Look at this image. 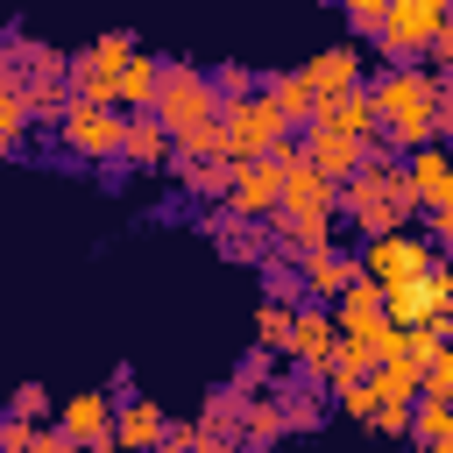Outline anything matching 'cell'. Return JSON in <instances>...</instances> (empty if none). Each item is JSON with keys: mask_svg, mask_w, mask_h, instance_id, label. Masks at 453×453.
I'll return each instance as SVG.
<instances>
[{"mask_svg": "<svg viewBox=\"0 0 453 453\" xmlns=\"http://www.w3.org/2000/svg\"><path fill=\"white\" fill-rule=\"evenodd\" d=\"M354 269H361V283H375V290H396V283H418V276H432L439 269V248L425 241V234H375V241H361V255H354Z\"/></svg>", "mask_w": 453, "mask_h": 453, "instance_id": "6", "label": "cell"}, {"mask_svg": "<svg viewBox=\"0 0 453 453\" xmlns=\"http://www.w3.org/2000/svg\"><path fill=\"white\" fill-rule=\"evenodd\" d=\"M276 191H283V177H276V163H269V156H255V163H234L226 212H234V219H255V226H269V212H276Z\"/></svg>", "mask_w": 453, "mask_h": 453, "instance_id": "13", "label": "cell"}, {"mask_svg": "<svg viewBox=\"0 0 453 453\" xmlns=\"http://www.w3.org/2000/svg\"><path fill=\"white\" fill-rule=\"evenodd\" d=\"M28 134V106H21V92L14 85H0V156H14V142Z\"/></svg>", "mask_w": 453, "mask_h": 453, "instance_id": "35", "label": "cell"}, {"mask_svg": "<svg viewBox=\"0 0 453 453\" xmlns=\"http://www.w3.org/2000/svg\"><path fill=\"white\" fill-rule=\"evenodd\" d=\"M347 28L354 35H375L382 28V0H347Z\"/></svg>", "mask_w": 453, "mask_h": 453, "instance_id": "37", "label": "cell"}, {"mask_svg": "<svg viewBox=\"0 0 453 453\" xmlns=\"http://www.w3.org/2000/svg\"><path fill=\"white\" fill-rule=\"evenodd\" d=\"M290 311H297V304H269V297H262V311H255V347L276 354V361H283V347H290Z\"/></svg>", "mask_w": 453, "mask_h": 453, "instance_id": "30", "label": "cell"}, {"mask_svg": "<svg viewBox=\"0 0 453 453\" xmlns=\"http://www.w3.org/2000/svg\"><path fill=\"white\" fill-rule=\"evenodd\" d=\"M149 120H156L170 142H177V134H191V127H212V120H219V99H212V78H205V64L163 57V78H156Z\"/></svg>", "mask_w": 453, "mask_h": 453, "instance_id": "3", "label": "cell"}, {"mask_svg": "<svg viewBox=\"0 0 453 453\" xmlns=\"http://www.w3.org/2000/svg\"><path fill=\"white\" fill-rule=\"evenodd\" d=\"M205 234H212V248H219L226 262H262V255H269V226L234 219L226 205H212V212H205Z\"/></svg>", "mask_w": 453, "mask_h": 453, "instance_id": "20", "label": "cell"}, {"mask_svg": "<svg viewBox=\"0 0 453 453\" xmlns=\"http://www.w3.org/2000/svg\"><path fill=\"white\" fill-rule=\"evenodd\" d=\"M156 453H205V439H198L191 425H177V418H170V432L156 439Z\"/></svg>", "mask_w": 453, "mask_h": 453, "instance_id": "38", "label": "cell"}, {"mask_svg": "<svg viewBox=\"0 0 453 453\" xmlns=\"http://www.w3.org/2000/svg\"><path fill=\"white\" fill-rule=\"evenodd\" d=\"M255 92L269 99V113H276L290 134L311 120V92H304V78H297V71H262V78H255Z\"/></svg>", "mask_w": 453, "mask_h": 453, "instance_id": "23", "label": "cell"}, {"mask_svg": "<svg viewBox=\"0 0 453 453\" xmlns=\"http://www.w3.org/2000/svg\"><path fill=\"white\" fill-rule=\"evenodd\" d=\"M205 78H212V99H219V106H234V99H248V92H255V71H248V64H234V57H226V64H212Z\"/></svg>", "mask_w": 453, "mask_h": 453, "instance_id": "33", "label": "cell"}, {"mask_svg": "<svg viewBox=\"0 0 453 453\" xmlns=\"http://www.w3.org/2000/svg\"><path fill=\"white\" fill-rule=\"evenodd\" d=\"M347 283H361V269H354V255H340V248L297 262V290H304V304H326V311H333V297H340Z\"/></svg>", "mask_w": 453, "mask_h": 453, "instance_id": "18", "label": "cell"}, {"mask_svg": "<svg viewBox=\"0 0 453 453\" xmlns=\"http://www.w3.org/2000/svg\"><path fill=\"white\" fill-rule=\"evenodd\" d=\"M241 411H248V396H241L234 382H219V389L205 396V411L191 418V432L205 439V453H241Z\"/></svg>", "mask_w": 453, "mask_h": 453, "instance_id": "16", "label": "cell"}, {"mask_svg": "<svg viewBox=\"0 0 453 453\" xmlns=\"http://www.w3.org/2000/svg\"><path fill=\"white\" fill-rule=\"evenodd\" d=\"M333 333H382V290L375 283H347L333 297Z\"/></svg>", "mask_w": 453, "mask_h": 453, "instance_id": "24", "label": "cell"}, {"mask_svg": "<svg viewBox=\"0 0 453 453\" xmlns=\"http://www.w3.org/2000/svg\"><path fill=\"white\" fill-rule=\"evenodd\" d=\"M333 219H347L361 241H375V234H403V226L418 219V205H411V184H403V170H396V156H389L382 142H368L361 170L340 184V205H333Z\"/></svg>", "mask_w": 453, "mask_h": 453, "instance_id": "2", "label": "cell"}, {"mask_svg": "<svg viewBox=\"0 0 453 453\" xmlns=\"http://www.w3.org/2000/svg\"><path fill=\"white\" fill-rule=\"evenodd\" d=\"M297 156H304L326 184H347V177L361 170V156H368V149H361V142H347V134H333V127H304V134H297Z\"/></svg>", "mask_w": 453, "mask_h": 453, "instance_id": "17", "label": "cell"}, {"mask_svg": "<svg viewBox=\"0 0 453 453\" xmlns=\"http://www.w3.org/2000/svg\"><path fill=\"white\" fill-rule=\"evenodd\" d=\"M226 382H234L241 396H269V389H276V354H262V347H248V354H241V368H234Z\"/></svg>", "mask_w": 453, "mask_h": 453, "instance_id": "31", "label": "cell"}, {"mask_svg": "<svg viewBox=\"0 0 453 453\" xmlns=\"http://www.w3.org/2000/svg\"><path fill=\"white\" fill-rule=\"evenodd\" d=\"M142 42L127 35V28H106V35H92L85 50H64V92H71V106H113V71L134 57Z\"/></svg>", "mask_w": 453, "mask_h": 453, "instance_id": "5", "label": "cell"}, {"mask_svg": "<svg viewBox=\"0 0 453 453\" xmlns=\"http://www.w3.org/2000/svg\"><path fill=\"white\" fill-rule=\"evenodd\" d=\"M50 403H57V396H50L42 382H21V389L7 396V418H21V425H50Z\"/></svg>", "mask_w": 453, "mask_h": 453, "instance_id": "34", "label": "cell"}, {"mask_svg": "<svg viewBox=\"0 0 453 453\" xmlns=\"http://www.w3.org/2000/svg\"><path fill=\"white\" fill-rule=\"evenodd\" d=\"M120 127H127V113H113V106H64L57 142L78 163H113L120 156Z\"/></svg>", "mask_w": 453, "mask_h": 453, "instance_id": "9", "label": "cell"}, {"mask_svg": "<svg viewBox=\"0 0 453 453\" xmlns=\"http://www.w3.org/2000/svg\"><path fill=\"white\" fill-rule=\"evenodd\" d=\"M255 269H262V290H269V304H304V290H297V262H290V255H276V248H269Z\"/></svg>", "mask_w": 453, "mask_h": 453, "instance_id": "29", "label": "cell"}, {"mask_svg": "<svg viewBox=\"0 0 453 453\" xmlns=\"http://www.w3.org/2000/svg\"><path fill=\"white\" fill-rule=\"evenodd\" d=\"M326 396H333V403H340V418H354V425H368V418H375V389H368V382L326 375Z\"/></svg>", "mask_w": 453, "mask_h": 453, "instance_id": "32", "label": "cell"}, {"mask_svg": "<svg viewBox=\"0 0 453 453\" xmlns=\"http://www.w3.org/2000/svg\"><path fill=\"white\" fill-rule=\"evenodd\" d=\"M219 134H226V163H255V156H269L290 127L269 113V99H262V92H248V99L219 106Z\"/></svg>", "mask_w": 453, "mask_h": 453, "instance_id": "8", "label": "cell"}, {"mask_svg": "<svg viewBox=\"0 0 453 453\" xmlns=\"http://www.w3.org/2000/svg\"><path fill=\"white\" fill-rule=\"evenodd\" d=\"M368 425H375L382 439H403V432H411V403H375V418H368Z\"/></svg>", "mask_w": 453, "mask_h": 453, "instance_id": "36", "label": "cell"}, {"mask_svg": "<svg viewBox=\"0 0 453 453\" xmlns=\"http://www.w3.org/2000/svg\"><path fill=\"white\" fill-rule=\"evenodd\" d=\"M446 319H453V276H446V262L432 276H418V283L382 290V326L389 333H446Z\"/></svg>", "mask_w": 453, "mask_h": 453, "instance_id": "7", "label": "cell"}, {"mask_svg": "<svg viewBox=\"0 0 453 453\" xmlns=\"http://www.w3.org/2000/svg\"><path fill=\"white\" fill-rule=\"evenodd\" d=\"M333 340H340V333H333V311H326V304H297V311H290V347H283V361H290L304 382H319L326 361H333Z\"/></svg>", "mask_w": 453, "mask_h": 453, "instance_id": "11", "label": "cell"}, {"mask_svg": "<svg viewBox=\"0 0 453 453\" xmlns=\"http://www.w3.org/2000/svg\"><path fill=\"white\" fill-rule=\"evenodd\" d=\"M403 439H418V453H453V403H411V432Z\"/></svg>", "mask_w": 453, "mask_h": 453, "instance_id": "26", "label": "cell"}, {"mask_svg": "<svg viewBox=\"0 0 453 453\" xmlns=\"http://www.w3.org/2000/svg\"><path fill=\"white\" fill-rule=\"evenodd\" d=\"M28 439H35V425H21V418L0 411V453H28Z\"/></svg>", "mask_w": 453, "mask_h": 453, "instance_id": "39", "label": "cell"}, {"mask_svg": "<svg viewBox=\"0 0 453 453\" xmlns=\"http://www.w3.org/2000/svg\"><path fill=\"white\" fill-rule=\"evenodd\" d=\"M156 78H163V57H156V50H134V57L113 71V113H149Z\"/></svg>", "mask_w": 453, "mask_h": 453, "instance_id": "21", "label": "cell"}, {"mask_svg": "<svg viewBox=\"0 0 453 453\" xmlns=\"http://www.w3.org/2000/svg\"><path fill=\"white\" fill-rule=\"evenodd\" d=\"M361 64H368V50H361V42H326L319 57H304V64H297V78H304V92H311V106H319V99L361 92Z\"/></svg>", "mask_w": 453, "mask_h": 453, "instance_id": "10", "label": "cell"}, {"mask_svg": "<svg viewBox=\"0 0 453 453\" xmlns=\"http://www.w3.org/2000/svg\"><path fill=\"white\" fill-rule=\"evenodd\" d=\"M113 411H120V396H113V389H85V396H64V403H57V432H64L71 446H85V453H92V446L113 432Z\"/></svg>", "mask_w": 453, "mask_h": 453, "instance_id": "14", "label": "cell"}, {"mask_svg": "<svg viewBox=\"0 0 453 453\" xmlns=\"http://www.w3.org/2000/svg\"><path fill=\"white\" fill-rule=\"evenodd\" d=\"M28 453H85V446H71L57 425H35V439H28Z\"/></svg>", "mask_w": 453, "mask_h": 453, "instance_id": "40", "label": "cell"}, {"mask_svg": "<svg viewBox=\"0 0 453 453\" xmlns=\"http://www.w3.org/2000/svg\"><path fill=\"white\" fill-rule=\"evenodd\" d=\"M304 127H333V134H347V142L368 149L375 142V106H368V92H340V99H319Z\"/></svg>", "mask_w": 453, "mask_h": 453, "instance_id": "19", "label": "cell"}, {"mask_svg": "<svg viewBox=\"0 0 453 453\" xmlns=\"http://www.w3.org/2000/svg\"><path fill=\"white\" fill-rule=\"evenodd\" d=\"M276 439H283L276 403L269 396H248V411H241V453H276Z\"/></svg>", "mask_w": 453, "mask_h": 453, "instance_id": "28", "label": "cell"}, {"mask_svg": "<svg viewBox=\"0 0 453 453\" xmlns=\"http://www.w3.org/2000/svg\"><path fill=\"white\" fill-rule=\"evenodd\" d=\"M446 0H382V28H375V57L382 64H425V50L446 35Z\"/></svg>", "mask_w": 453, "mask_h": 453, "instance_id": "4", "label": "cell"}, {"mask_svg": "<svg viewBox=\"0 0 453 453\" xmlns=\"http://www.w3.org/2000/svg\"><path fill=\"white\" fill-rule=\"evenodd\" d=\"M113 163H127V170H170V134L149 120V113H127V127H120V156Z\"/></svg>", "mask_w": 453, "mask_h": 453, "instance_id": "22", "label": "cell"}, {"mask_svg": "<svg viewBox=\"0 0 453 453\" xmlns=\"http://www.w3.org/2000/svg\"><path fill=\"white\" fill-rule=\"evenodd\" d=\"M170 177L191 191V198H205V205H226V184H234V163H170Z\"/></svg>", "mask_w": 453, "mask_h": 453, "instance_id": "27", "label": "cell"}, {"mask_svg": "<svg viewBox=\"0 0 453 453\" xmlns=\"http://www.w3.org/2000/svg\"><path fill=\"white\" fill-rule=\"evenodd\" d=\"M269 403H276L283 432H319V425H326V396H319L311 382H276V389H269Z\"/></svg>", "mask_w": 453, "mask_h": 453, "instance_id": "25", "label": "cell"}, {"mask_svg": "<svg viewBox=\"0 0 453 453\" xmlns=\"http://www.w3.org/2000/svg\"><path fill=\"white\" fill-rule=\"evenodd\" d=\"M396 170H403V184H411V205H418V212H453V163H446V149H439V142H432V149L396 156Z\"/></svg>", "mask_w": 453, "mask_h": 453, "instance_id": "12", "label": "cell"}, {"mask_svg": "<svg viewBox=\"0 0 453 453\" xmlns=\"http://www.w3.org/2000/svg\"><path fill=\"white\" fill-rule=\"evenodd\" d=\"M163 432H170V411H163L156 396H120L106 446H113V453H156V439H163Z\"/></svg>", "mask_w": 453, "mask_h": 453, "instance_id": "15", "label": "cell"}, {"mask_svg": "<svg viewBox=\"0 0 453 453\" xmlns=\"http://www.w3.org/2000/svg\"><path fill=\"white\" fill-rule=\"evenodd\" d=\"M361 92H368V106H375V142H382L389 156L432 149V142L453 127V78H446V71H425V64H382Z\"/></svg>", "mask_w": 453, "mask_h": 453, "instance_id": "1", "label": "cell"}]
</instances>
